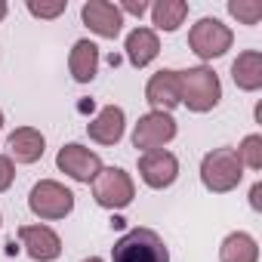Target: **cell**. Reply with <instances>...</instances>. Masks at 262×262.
<instances>
[{"label": "cell", "mask_w": 262, "mask_h": 262, "mask_svg": "<svg viewBox=\"0 0 262 262\" xmlns=\"http://www.w3.org/2000/svg\"><path fill=\"white\" fill-rule=\"evenodd\" d=\"M179 83H182V105L194 114H207L219 105L222 99V83L219 74L207 65H194L179 71Z\"/></svg>", "instance_id": "obj_1"}, {"label": "cell", "mask_w": 262, "mask_h": 262, "mask_svg": "<svg viewBox=\"0 0 262 262\" xmlns=\"http://www.w3.org/2000/svg\"><path fill=\"white\" fill-rule=\"evenodd\" d=\"M111 262H170V250L155 228H129L114 241Z\"/></svg>", "instance_id": "obj_2"}, {"label": "cell", "mask_w": 262, "mask_h": 262, "mask_svg": "<svg viewBox=\"0 0 262 262\" xmlns=\"http://www.w3.org/2000/svg\"><path fill=\"white\" fill-rule=\"evenodd\" d=\"M244 167L234 155V148H213L201 161V182L213 194H228L241 185Z\"/></svg>", "instance_id": "obj_3"}, {"label": "cell", "mask_w": 262, "mask_h": 262, "mask_svg": "<svg viewBox=\"0 0 262 262\" xmlns=\"http://www.w3.org/2000/svg\"><path fill=\"white\" fill-rule=\"evenodd\" d=\"M93 185V201L102 210H123L136 198V182L120 167H102L99 176L90 182Z\"/></svg>", "instance_id": "obj_4"}, {"label": "cell", "mask_w": 262, "mask_h": 262, "mask_svg": "<svg viewBox=\"0 0 262 262\" xmlns=\"http://www.w3.org/2000/svg\"><path fill=\"white\" fill-rule=\"evenodd\" d=\"M231 43H234L231 28H228L225 22L213 19V16L198 19V22L191 25V31H188V47H191V53H194L198 59H204V62H213V59L225 56V53L231 50Z\"/></svg>", "instance_id": "obj_5"}, {"label": "cell", "mask_w": 262, "mask_h": 262, "mask_svg": "<svg viewBox=\"0 0 262 262\" xmlns=\"http://www.w3.org/2000/svg\"><path fill=\"white\" fill-rule=\"evenodd\" d=\"M28 207H31V213L37 219L56 222V219H65L74 210V191L65 188L56 179H40L28 194Z\"/></svg>", "instance_id": "obj_6"}, {"label": "cell", "mask_w": 262, "mask_h": 262, "mask_svg": "<svg viewBox=\"0 0 262 262\" xmlns=\"http://www.w3.org/2000/svg\"><path fill=\"white\" fill-rule=\"evenodd\" d=\"M179 133V126L173 120V114H164V111H148L136 120L133 126V148H139L142 155L145 151H158L164 145H170Z\"/></svg>", "instance_id": "obj_7"}, {"label": "cell", "mask_w": 262, "mask_h": 262, "mask_svg": "<svg viewBox=\"0 0 262 262\" xmlns=\"http://www.w3.org/2000/svg\"><path fill=\"white\" fill-rule=\"evenodd\" d=\"M56 167H59L68 179H74V182H86V185H90V182L99 176V170H102V158H99L93 148L80 145V142H68V145L59 148V155H56Z\"/></svg>", "instance_id": "obj_8"}, {"label": "cell", "mask_w": 262, "mask_h": 262, "mask_svg": "<svg viewBox=\"0 0 262 262\" xmlns=\"http://www.w3.org/2000/svg\"><path fill=\"white\" fill-rule=\"evenodd\" d=\"M139 179L155 188V191H164L170 188L176 179H179V158L167 148H158V151H145L139 155Z\"/></svg>", "instance_id": "obj_9"}, {"label": "cell", "mask_w": 262, "mask_h": 262, "mask_svg": "<svg viewBox=\"0 0 262 262\" xmlns=\"http://www.w3.org/2000/svg\"><path fill=\"white\" fill-rule=\"evenodd\" d=\"M145 102L151 105V111H164V114H170L176 105H182L179 71L176 68H161L158 74H151L148 83H145Z\"/></svg>", "instance_id": "obj_10"}, {"label": "cell", "mask_w": 262, "mask_h": 262, "mask_svg": "<svg viewBox=\"0 0 262 262\" xmlns=\"http://www.w3.org/2000/svg\"><path fill=\"white\" fill-rule=\"evenodd\" d=\"M19 244L25 247V253H28L34 262H53V259L62 256V237H59L50 225H43V222H37V225H22V228H19Z\"/></svg>", "instance_id": "obj_11"}, {"label": "cell", "mask_w": 262, "mask_h": 262, "mask_svg": "<svg viewBox=\"0 0 262 262\" xmlns=\"http://www.w3.org/2000/svg\"><path fill=\"white\" fill-rule=\"evenodd\" d=\"M80 19L93 34H99L105 40H114L123 28V16H120L117 4H108V0H86L80 7Z\"/></svg>", "instance_id": "obj_12"}, {"label": "cell", "mask_w": 262, "mask_h": 262, "mask_svg": "<svg viewBox=\"0 0 262 262\" xmlns=\"http://www.w3.org/2000/svg\"><path fill=\"white\" fill-rule=\"evenodd\" d=\"M123 129H126V114H123L120 105H105L86 123V133L96 145H117L123 139Z\"/></svg>", "instance_id": "obj_13"}, {"label": "cell", "mask_w": 262, "mask_h": 262, "mask_svg": "<svg viewBox=\"0 0 262 262\" xmlns=\"http://www.w3.org/2000/svg\"><path fill=\"white\" fill-rule=\"evenodd\" d=\"M7 148H10V155H7L10 161H16V164H37L43 158V151H47V139H43V133L37 126H19V129L10 133Z\"/></svg>", "instance_id": "obj_14"}, {"label": "cell", "mask_w": 262, "mask_h": 262, "mask_svg": "<svg viewBox=\"0 0 262 262\" xmlns=\"http://www.w3.org/2000/svg\"><path fill=\"white\" fill-rule=\"evenodd\" d=\"M123 50H126V59H129V65H133V68L151 65V62L158 59V53H161L158 31H155V28H133V31L126 34Z\"/></svg>", "instance_id": "obj_15"}, {"label": "cell", "mask_w": 262, "mask_h": 262, "mask_svg": "<svg viewBox=\"0 0 262 262\" xmlns=\"http://www.w3.org/2000/svg\"><path fill=\"white\" fill-rule=\"evenodd\" d=\"M68 71L74 77V83H90L99 74V47L93 40H74L71 56H68Z\"/></svg>", "instance_id": "obj_16"}, {"label": "cell", "mask_w": 262, "mask_h": 262, "mask_svg": "<svg viewBox=\"0 0 262 262\" xmlns=\"http://www.w3.org/2000/svg\"><path fill=\"white\" fill-rule=\"evenodd\" d=\"M231 80H234V86L244 90V93L262 90V53H259V50H244V53L231 62Z\"/></svg>", "instance_id": "obj_17"}, {"label": "cell", "mask_w": 262, "mask_h": 262, "mask_svg": "<svg viewBox=\"0 0 262 262\" xmlns=\"http://www.w3.org/2000/svg\"><path fill=\"white\" fill-rule=\"evenodd\" d=\"M219 262H259V244L250 231H231L219 244Z\"/></svg>", "instance_id": "obj_18"}, {"label": "cell", "mask_w": 262, "mask_h": 262, "mask_svg": "<svg viewBox=\"0 0 262 262\" xmlns=\"http://www.w3.org/2000/svg\"><path fill=\"white\" fill-rule=\"evenodd\" d=\"M148 10H151V25L158 31H167V34L179 31V25L188 16V4H185V0H158V4L148 7Z\"/></svg>", "instance_id": "obj_19"}, {"label": "cell", "mask_w": 262, "mask_h": 262, "mask_svg": "<svg viewBox=\"0 0 262 262\" xmlns=\"http://www.w3.org/2000/svg\"><path fill=\"white\" fill-rule=\"evenodd\" d=\"M234 155H237L241 167H247V170H262V136H259V133L244 136L241 145L234 148Z\"/></svg>", "instance_id": "obj_20"}, {"label": "cell", "mask_w": 262, "mask_h": 262, "mask_svg": "<svg viewBox=\"0 0 262 262\" xmlns=\"http://www.w3.org/2000/svg\"><path fill=\"white\" fill-rule=\"evenodd\" d=\"M228 16L237 19L241 25H259L262 4H256V0H228Z\"/></svg>", "instance_id": "obj_21"}, {"label": "cell", "mask_w": 262, "mask_h": 262, "mask_svg": "<svg viewBox=\"0 0 262 262\" xmlns=\"http://www.w3.org/2000/svg\"><path fill=\"white\" fill-rule=\"evenodd\" d=\"M25 10L34 19H59L68 10V0H28Z\"/></svg>", "instance_id": "obj_22"}, {"label": "cell", "mask_w": 262, "mask_h": 262, "mask_svg": "<svg viewBox=\"0 0 262 262\" xmlns=\"http://www.w3.org/2000/svg\"><path fill=\"white\" fill-rule=\"evenodd\" d=\"M16 179V164L7 158V155H0V194H4Z\"/></svg>", "instance_id": "obj_23"}, {"label": "cell", "mask_w": 262, "mask_h": 262, "mask_svg": "<svg viewBox=\"0 0 262 262\" xmlns=\"http://www.w3.org/2000/svg\"><path fill=\"white\" fill-rule=\"evenodd\" d=\"M117 10H120V16H136V19H142L148 13V4H145V0H120Z\"/></svg>", "instance_id": "obj_24"}, {"label": "cell", "mask_w": 262, "mask_h": 262, "mask_svg": "<svg viewBox=\"0 0 262 262\" xmlns=\"http://www.w3.org/2000/svg\"><path fill=\"white\" fill-rule=\"evenodd\" d=\"M250 207H253L256 213L262 210V182H256V185L250 188Z\"/></svg>", "instance_id": "obj_25"}, {"label": "cell", "mask_w": 262, "mask_h": 262, "mask_svg": "<svg viewBox=\"0 0 262 262\" xmlns=\"http://www.w3.org/2000/svg\"><path fill=\"white\" fill-rule=\"evenodd\" d=\"M7 13H10V7H7V0H0V22L7 19Z\"/></svg>", "instance_id": "obj_26"}, {"label": "cell", "mask_w": 262, "mask_h": 262, "mask_svg": "<svg viewBox=\"0 0 262 262\" xmlns=\"http://www.w3.org/2000/svg\"><path fill=\"white\" fill-rule=\"evenodd\" d=\"M83 262H105V259H99V256H90V259H83Z\"/></svg>", "instance_id": "obj_27"}, {"label": "cell", "mask_w": 262, "mask_h": 262, "mask_svg": "<svg viewBox=\"0 0 262 262\" xmlns=\"http://www.w3.org/2000/svg\"><path fill=\"white\" fill-rule=\"evenodd\" d=\"M0 129H4V111H0Z\"/></svg>", "instance_id": "obj_28"}, {"label": "cell", "mask_w": 262, "mask_h": 262, "mask_svg": "<svg viewBox=\"0 0 262 262\" xmlns=\"http://www.w3.org/2000/svg\"><path fill=\"white\" fill-rule=\"evenodd\" d=\"M0 222H4V216H0Z\"/></svg>", "instance_id": "obj_29"}]
</instances>
